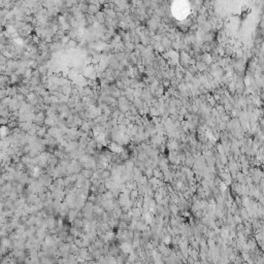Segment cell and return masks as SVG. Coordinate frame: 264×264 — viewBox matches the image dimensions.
I'll return each instance as SVG.
<instances>
[{
	"label": "cell",
	"instance_id": "cell-1",
	"mask_svg": "<svg viewBox=\"0 0 264 264\" xmlns=\"http://www.w3.org/2000/svg\"><path fill=\"white\" fill-rule=\"evenodd\" d=\"M98 12H99V5L98 4H92L91 3L89 5V12H88L89 14H91V15H94L95 14L96 15Z\"/></svg>",
	"mask_w": 264,
	"mask_h": 264
},
{
	"label": "cell",
	"instance_id": "cell-2",
	"mask_svg": "<svg viewBox=\"0 0 264 264\" xmlns=\"http://www.w3.org/2000/svg\"><path fill=\"white\" fill-rule=\"evenodd\" d=\"M67 46H68V47H70L71 49H74L76 46H78V42H76L75 40H73V39H70L69 41H68Z\"/></svg>",
	"mask_w": 264,
	"mask_h": 264
},
{
	"label": "cell",
	"instance_id": "cell-3",
	"mask_svg": "<svg viewBox=\"0 0 264 264\" xmlns=\"http://www.w3.org/2000/svg\"><path fill=\"white\" fill-rule=\"evenodd\" d=\"M132 3H133L134 5H140V4H141V0H133Z\"/></svg>",
	"mask_w": 264,
	"mask_h": 264
},
{
	"label": "cell",
	"instance_id": "cell-4",
	"mask_svg": "<svg viewBox=\"0 0 264 264\" xmlns=\"http://www.w3.org/2000/svg\"><path fill=\"white\" fill-rule=\"evenodd\" d=\"M62 1H63V2L65 3V2H67V1H68V0H62Z\"/></svg>",
	"mask_w": 264,
	"mask_h": 264
}]
</instances>
